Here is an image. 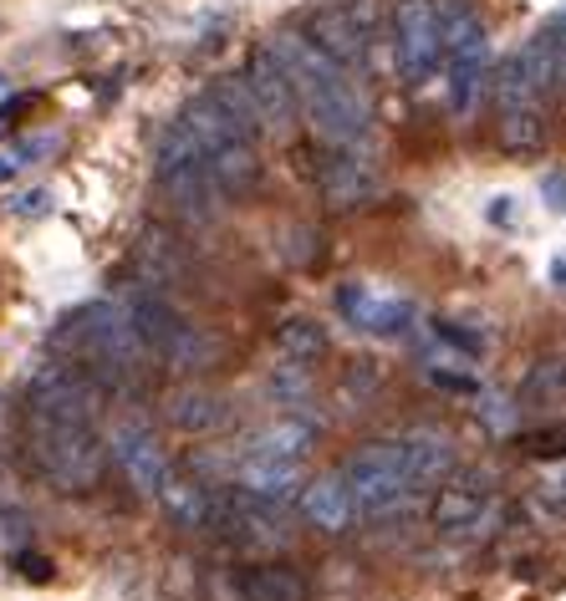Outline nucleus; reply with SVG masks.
I'll use <instances>...</instances> for the list:
<instances>
[{"label":"nucleus","mask_w":566,"mask_h":601,"mask_svg":"<svg viewBox=\"0 0 566 601\" xmlns=\"http://www.w3.org/2000/svg\"><path fill=\"white\" fill-rule=\"evenodd\" d=\"M180 123L194 138V148H199V159H205L220 199H245V194L261 184V148H255L261 138H251V132L240 128V123L215 103V92L189 97Z\"/></svg>","instance_id":"nucleus-1"},{"label":"nucleus","mask_w":566,"mask_h":601,"mask_svg":"<svg viewBox=\"0 0 566 601\" xmlns=\"http://www.w3.org/2000/svg\"><path fill=\"white\" fill-rule=\"evenodd\" d=\"M118 307L128 311V322L143 337L153 362L174 367V372H209L220 362V342L209 337L205 326H194L184 311H174V301L164 291H153V286L138 280L134 291H123Z\"/></svg>","instance_id":"nucleus-2"},{"label":"nucleus","mask_w":566,"mask_h":601,"mask_svg":"<svg viewBox=\"0 0 566 601\" xmlns=\"http://www.w3.org/2000/svg\"><path fill=\"white\" fill-rule=\"evenodd\" d=\"M26 449H31V459H36V470L57 484V489H67V495L97 489V479H103V470H107V443L97 439V428L77 424V418L31 413Z\"/></svg>","instance_id":"nucleus-3"},{"label":"nucleus","mask_w":566,"mask_h":601,"mask_svg":"<svg viewBox=\"0 0 566 601\" xmlns=\"http://www.w3.org/2000/svg\"><path fill=\"white\" fill-rule=\"evenodd\" d=\"M153 178H159V189H164L169 209L180 220L209 224L220 215V189H215V178H209L205 159H199L194 138L184 132V123H169L159 132V143H153Z\"/></svg>","instance_id":"nucleus-4"},{"label":"nucleus","mask_w":566,"mask_h":601,"mask_svg":"<svg viewBox=\"0 0 566 601\" xmlns=\"http://www.w3.org/2000/svg\"><path fill=\"white\" fill-rule=\"evenodd\" d=\"M434 15H439V31H444L449 107L460 118H470V107L480 97V82H485V67H490V42H485V26L470 11V0H434Z\"/></svg>","instance_id":"nucleus-5"},{"label":"nucleus","mask_w":566,"mask_h":601,"mask_svg":"<svg viewBox=\"0 0 566 601\" xmlns=\"http://www.w3.org/2000/svg\"><path fill=\"white\" fill-rule=\"evenodd\" d=\"M297 103L301 113H307V123H312V138L316 143H332V148H362L368 143V103L358 97V88L347 82V72L337 67V72H322L316 82H307V88H297Z\"/></svg>","instance_id":"nucleus-6"},{"label":"nucleus","mask_w":566,"mask_h":601,"mask_svg":"<svg viewBox=\"0 0 566 601\" xmlns=\"http://www.w3.org/2000/svg\"><path fill=\"white\" fill-rule=\"evenodd\" d=\"M495 138L510 159H536L552 143V113L536 97V88L525 82L516 57L500 67V82H495Z\"/></svg>","instance_id":"nucleus-7"},{"label":"nucleus","mask_w":566,"mask_h":601,"mask_svg":"<svg viewBox=\"0 0 566 601\" xmlns=\"http://www.w3.org/2000/svg\"><path fill=\"white\" fill-rule=\"evenodd\" d=\"M343 479H347V489H353V510L368 515V520L393 515L403 499L414 495V489H408V474H403V443L398 439L362 443L358 454L347 459Z\"/></svg>","instance_id":"nucleus-8"},{"label":"nucleus","mask_w":566,"mask_h":601,"mask_svg":"<svg viewBox=\"0 0 566 601\" xmlns=\"http://www.w3.org/2000/svg\"><path fill=\"white\" fill-rule=\"evenodd\" d=\"M31 413H51V418H77V424H97V413L107 403V388L97 382V372L67 357H51L31 372L26 382Z\"/></svg>","instance_id":"nucleus-9"},{"label":"nucleus","mask_w":566,"mask_h":601,"mask_svg":"<svg viewBox=\"0 0 566 601\" xmlns=\"http://www.w3.org/2000/svg\"><path fill=\"white\" fill-rule=\"evenodd\" d=\"M393 67L403 88H424L444 67V31L434 0H393Z\"/></svg>","instance_id":"nucleus-10"},{"label":"nucleus","mask_w":566,"mask_h":601,"mask_svg":"<svg viewBox=\"0 0 566 601\" xmlns=\"http://www.w3.org/2000/svg\"><path fill=\"white\" fill-rule=\"evenodd\" d=\"M209 525L224 530L230 541L251 545V551H286L291 535H297L281 505H276V499L251 495V489H224V495H215Z\"/></svg>","instance_id":"nucleus-11"},{"label":"nucleus","mask_w":566,"mask_h":601,"mask_svg":"<svg viewBox=\"0 0 566 601\" xmlns=\"http://www.w3.org/2000/svg\"><path fill=\"white\" fill-rule=\"evenodd\" d=\"M307 174H312L316 194H322V205L332 215H358L368 199L378 194L373 174H368V163L358 159V148H332V143H307Z\"/></svg>","instance_id":"nucleus-12"},{"label":"nucleus","mask_w":566,"mask_h":601,"mask_svg":"<svg viewBox=\"0 0 566 601\" xmlns=\"http://www.w3.org/2000/svg\"><path fill=\"white\" fill-rule=\"evenodd\" d=\"M240 82H245L255 113H261V132H291L297 128V107H301L297 88H291V77L281 72V61L270 57V46H255Z\"/></svg>","instance_id":"nucleus-13"},{"label":"nucleus","mask_w":566,"mask_h":601,"mask_svg":"<svg viewBox=\"0 0 566 601\" xmlns=\"http://www.w3.org/2000/svg\"><path fill=\"white\" fill-rule=\"evenodd\" d=\"M107 454H113V464H118L123 479L134 484L138 495H159V484H164V474H169V454L149 424L123 418V424L113 428V439H107Z\"/></svg>","instance_id":"nucleus-14"},{"label":"nucleus","mask_w":566,"mask_h":601,"mask_svg":"<svg viewBox=\"0 0 566 601\" xmlns=\"http://www.w3.org/2000/svg\"><path fill=\"white\" fill-rule=\"evenodd\" d=\"M490 510V474L485 470H460V474H444L439 489H434V505H429V525L439 535H460V530H475Z\"/></svg>","instance_id":"nucleus-15"},{"label":"nucleus","mask_w":566,"mask_h":601,"mask_svg":"<svg viewBox=\"0 0 566 601\" xmlns=\"http://www.w3.org/2000/svg\"><path fill=\"white\" fill-rule=\"evenodd\" d=\"M301 36L322 51V57H332L343 72H353V67H362L368 61V31H362L358 11L353 5H316L312 15H307V26H301Z\"/></svg>","instance_id":"nucleus-16"},{"label":"nucleus","mask_w":566,"mask_h":601,"mask_svg":"<svg viewBox=\"0 0 566 601\" xmlns=\"http://www.w3.org/2000/svg\"><path fill=\"white\" fill-rule=\"evenodd\" d=\"M337 316H343L347 326L368 332V337H398V332L414 326V307H408V301L378 296V291H368V286H358V280L337 286Z\"/></svg>","instance_id":"nucleus-17"},{"label":"nucleus","mask_w":566,"mask_h":601,"mask_svg":"<svg viewBox=\"0 0 566 601\" xmlns=\"http://www.w3.org/2000/svg\"><path fill=\"white\" fill-rule=\"evenodd\" d=\"M164 418L180 428V434H189V439H209V434L230 428L235 408H230V397L215 393V388H174L164 403Z\"/></svg>","instance_id":"nucleus-18"},{"label":"nucleus","mask_w":566,"mask_h":601,"mask_svg":"<svg viewBox=\"0 0 566 601\" xmlns=\"http://www.w3.org/2000/svg\"><path fill=\"white\" fill-rule=\"evenodd\" d=\"M134 265H138V276H143V286L164 291V286H180L189 276V250H184V240L174 230L149 224L134 245Z\"/></svg>","instance_id":"nucleus-19"},{"label":"nucleus","mask_w":566,"mask_h":601,"mask_svg":"<svg viewBox=\"0 0 566 601\" xmlns=\"http://www.w3.org/2000/svg\"><path fill=\"white\" fill-rule=\"evenodd\" d=\"M235 479L240 489H251V495L261 499H276V505H286V499L297 495L301 484H307V470H301V459H281V454H245L235 459Z\"/></svg>","instance_id":"nucleus-20"},{"label":"nucleus","mask_w":566,"mask_h":601,"mask_svg":"<svg viewBox=\"0 0 566 601\" xmlns=\"http://www.w3.org/2000/svg\"><path fill=\"white\" fill-rule=\"evenodd\" d=\"M301 515H307V525H316L322 535H343L358 510H353V489L337 470L332 474H316V479L301 484Z\"/></svg>","instance_id":"nucleus-21"},{"label":"nucleus","mask_w":566,"mask_h":601,"mask_svg":"<svg viewBox=\"0 0 566 601\" xmlns=\"http://www.w3.org/2000/svg\"><path fill=\"white\" fill-rule=\"evenodd\" d=\"M159 505L180 530H209V515H215V489L194 474L169 470L164 484H159Z\"/></svg>","instance_id":"nucleus-22"},{"label":"nucleus","mask_w":566,"mask_h":601,"mask_svg":"<svg viewBox=\"0 0 566 601\" xmlns=\"http://www.w3.org/2000/svg\"><path fill=\"white\" fill-rule=\"evenodd\" d=\"M516 61H521L525 82L536 88L541 103H552L556 92H562V82H566V42L556 36V31H541V36H531V42L516 51Z\"/></svg>","instance_id":"nucleus-23"},{"label":"nucleus","mask_w":566,"mask_h":601,"mask_svg":"<svg viewBox=\"0 0 566 601\" xmlns=\"http://www.w3.org/2000/svg\"><path fill=\"white\" fill-rule=\"evenodd\" d=\"M403 443V474H408V489H424V484H439L444 474H454V443L444 434H414V439H398Z\"/></svg>","instance_id":"nucleus-24"},{"label":"nucleus","mask_w":566,"mask_h":601,"mask_svg":"<svg viewBox=\"0 0 566 601\" xmlns=\"http://www.w3.org/2000/svg\"><path fill=\"white\" fill-rule=\"evenodd\" d=\"M240 597L245 601H312V581L286 566V560H255L251 571L240 576Z\"/></svg>","instance_id":"nucleus-25"},{"label":"nucleus","mask_w":566,"mask_h":601,"mask_svg":"<svg viewBox=\"0 0 566 601\" xmlns=\"http://www.w3.org/2000/svg\"><path fill=\"white\" fill-rule=\"evenodd\" d=\"M251 454H281V459H307L316 449V424H307V418H297V413H286V418H276V424H266L261 434H255L251 443H245Z\"/></svg>","instance_id":"nucleus-26"},{"label":"nucleus","mask_w":566,"mask_h":601,"mask_svg":"<svg viewBox=\"0 0 566 601\" xmlns=\"http://www.w3.org/2000/svg\"><path fill=\"white\" fill-rule=\"evenodd\" d=\"M327 347H332V337H327V326L322 322H312V316H286L281 326H276V352L286 357V362H322L327 357Z\"/></svg>","instance_id":"nucleus-27"},{"label":"nucleus","mask_w":566,"mask_h":601,"mask_svg":"<svg viewBox=\"0 0 566 601\" xmlns=\"http://www.w3.org/2000/svg\"><path fill=\"white\" fill-rule=\"evenodd\" d=\"M209 92H215V103H220L224 113L240 123V128L251 132V138H261V113H255L251 92H245V82H240V77H220V82H215Z\"/></svg>","instance_id":"nucleus-28"},{"label":"nucleus","mask_w":566,"mask_h":601,"mask_svg":"<svg viewBox=\"0 0 566 601\" xmlns=\"http://www.w3.org/2000/svg\"><path fill=\"white\" fill-rule=\"evenodd\" d=\"M270 397L286 403V408L307 403V397H312V367L307 362H281L276 372H270Z\"/></svg>","instance_id":"nucleus-29"},{"label":"nucleus","mask_w":566,"mask_h":601,"mask_svg":"<svg viewBox=\"0 0 566 601\" xmlns=\"http://www.w3.org/2000/svg\"><path fill=\"white\" fill-rule=\"evenodd\" d=\"M516 443H521L525 459L556 464V459H566V424H546V428H536V434H521Z\"/></svg>","instance_id":"nucleus-30"},{"label":"nucleus","mask_w":566,"mask_h":601,"mask_svg":"<svg viewBox=\"0 0 566 601\" xmlns=\"http://www.w3.org/2000/svg\"><path fill=\"white\" fill-rule=\"evenodd\" d=\"M281 255L297 265V270H316V265H322V235L307 230V224H297V230L281 235Z\"/></svg>","instance_id":"nucleus-31"},{"label":"nucleus","mask_w":566,"mask_h":601,"mask_svg":"<svg viewBox=\"0 0 566 601\" xmlns=\"http://www.w3.org/2000/svg\"><path fill=\"white\" fill-rule=\"evenodd\" d=\"M434 337L444 342V347H460L464 357H480V352H485V342H480L475 332H464V326H454V322H434Z\"/></svg>","instance_id":"nucleus-32"},{"label":"nucleus","mask_w":566,"mask_h":601,"mask_svg":"<svg viewBox=\"0 0 566 601\" xmlns=\"http://www.w3.org/2000/svg\"><path fill=\"white\" fill-rule=\"evenodd\" d=\"M11 566H15L21 576H26V581H36V587L57 576V566H51V560L42 556V551H21V556H11Z\"/></svg>","instance_id":"nucleus-33"},{"label":"nucleus","mask_w":566,"mask_h":601,"mask_svg":"<svg viewBox=\"0 0 566 601\" xmlns=\"http://www.w3.org/2000/svg\"><path fill=\"white\" fill-rule=\"evenodd\" d=\"M429 382L444 388V393H464V397H480V382L470 372H449V367H429Z\"/></svg>","instance_id":"nucleus-34"},{"label":"nucleus","mask_w":566,"mask_h":601,"mask_svg":"<svg viewBox=\"0 0 566 601\" xmlns=\"http://www.w3.org/2000/svg\"><path fill=\"white\" fill-rule=\"evenodd\" d=\"M480 418H485L490 434H506V428L516 424V408H510V397H500V403H495V397H480Z\"/></svg>","instance_id":"nucleus-35"},{"label":"nucleus","mask_w":566,"mask_h":601,"mask_svg":"<svg viewBox=\"0 0 566 601\" xmlns=\"http://www.w3.org/2000/svg\"><path fill=\"white\" fill-rule=\"evenodd\" d=\"M11 209H15V215H21V220H36V215H46V209H51V194H46V189L15 194V199H11Z\"/></svg>","instance_id":"nucleus-36"},{"label":"nucleus","mask_w":566,"mask_h":601,"mask_svg":"<svg viewBox=\"0 0 566 601\" xmlns=\"http://www.w3.org/2000/svg\"><path fill=\"white\" fill-rule=\"evenodd\" d=\"M541 499H546V505H556V510L566 515V474H556V479L541 484Z\"/></svg>","instance_id":"nucleus-37"},{"label":"nucleus","mask_w":566,"mask_h":601,"mask_svg":"<svg viewBox=\"0 0 566 601\" xmlns=\"http://www.w3.org/2000/svg\"><path fill=\"white\" fill-rule=\"evenodd\" d=\"M541 194H546V199L562 209L566 205V174H546V178H541Z\"/></svg>","instance_id":"nucleus-38"},{"label":"nucleus","mask_w":566,"mask_h":601,"mask_svg":"<svg viewBox=\"0 0 566 601\" xmlns=\"http://www.w3.org/2000/svg\"><path fill=\"white\" fill-rule=\"evenodd\" d=\"M490 220L495 224H510V199H490Z\"/></svg>","instance_id":"nucleus-39"},{"label":"nucleus","mask_w":566,"mask_h":601,"mask_svg":"<svg viewBox=\"0 0 566 601\" xmlns=\"http://www.w3.org/2000/svg\"><path fill=\"white\" fill-rule=\"evenodd\" d=\"M15 169H21V163H15V159H11V153H0V178H11V174H15Z\"/></svg>","instance_id":"nucleus-40"},{"label":"nucleus","mask_w":566,"mask_h":601,"mask_svg":"<svg viewBox=\"0 0 566 601\" xmlns=\"http://www.w3.org/2000/svg\"><path fill=\"white\" fill-rule=\"evenodd\" d=\"M5 132H11V123H5V118H0V138H5Z\"/></svg>","instance_id":"nucleus-41"},{"label":"nucleus","mask_w":566,"mask_h":601,"mask_svg":"<svg viewBox=\"0 0 566 601\" xmlns=\"http://www.w3.org/2000/svg\"><path fill=\"white\" fill-rule=\"evenodd\" d=\"M562 378H566V367H562Z\"/></svg>","instance_id":"nucleus-42"},{"label":"nucleus","mask_w":566,"mask_h":601,"mask_svg":"<svg viewBox=\"0 0 566 601\" xmlns=\"http://www.w3.org/2000/svg\"><path fill=\"white\" fill-rule=\"evenodd\" d=\"M0 82H5V77H0Z\"/></svg>","instance_id":"nucleus-43"}]
</instances>
